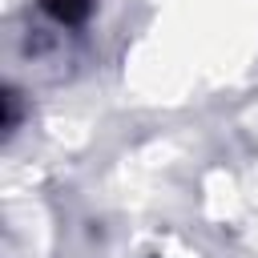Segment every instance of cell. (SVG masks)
<instances>
[{
    "label": "cell",
    "mask_w": 258,
    "mask_h": 258,
    "mask_svg": "<svg viewBox=\"0 0 258 258\" xmlns=\"http://www.w3.org/2000/svg\"><path fill=\"white\" fill-rule=\"evenodd\" d=\"M40 4V12L52 20V24H60V28H81L89 16H93V8H97V0H36Z\"/></svg>",
    "instance_id": "6da1fadb"
}]
</instances>
